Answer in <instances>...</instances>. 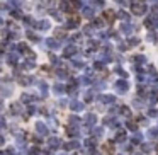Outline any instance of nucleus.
Listing matches in <instances>:
<instances>
[{
	"instance_id": "nucleus-1",
	"label": "nucleus",
	"mask_w": 158,
	"mask_h": 155,
	"mask_svg": "<svg viewBox=\"0 0 158 155\" xmlns=\"http://www.w3.org/2000/svg\"><path fill=\"white\" fill-rule=\"evenodd\" d=\"M131 12L134 15H145L148 12V5L145 2H133L131 4Z\"/></svg>"
},
{
	"instance_id": "nucleus-2",
	"label": "nucleus",
	"mask_w": 158,
	"mask_h": 155,
	"mask_svg": "<svg viewBox=\"0 0 158 155\" xmlns=\"http://www.w3.org/2000/svg\"><path fill=\"white\" fill-rule=\"evenodd\" d=\"M145 26L148 29H158V15H148L145 19Z\"/></svg>"
},
{
	"instance_id": "nucleus-3",
	"label": "nucleus",
	"mask_w": 158,
	"mask_h": 155,
	"mask_svg": "<svg viewBox=\"0 0 158 155\" xmlns=\"http://www.w3.org/2000/svg\"><path fill=\"white\" fill-rule=\"evenodd\" d=\"M128 89H129V84L126 80H118V82H116V90H118V92L124 94Z\"/></svg>"
},
{
	"instance_id": "nucleus-4",
	"label": "nucleus",
	"mask_w": 158,
	"mask_h": 155,
	"mask_svg": "<svg viewBox=\"0 0 158 155\" xmlns=\"http://www.w3.org/2000/svg\"><path fill=\"white\" fill-rule=\"evenodd\" d=\"M121 31L124 34H131L133 31H134V26H133V24H128V22H126V24H122L121 26Z\"/></svg>"
},
{
	"instance_id": "nucleus-5",
	"label": "nucleus",
	"mask_w": 158,
	"mask_h": 155,
	"mask_svg": "<svg viewBox=\"0 0 158 155\" xmlns=\"http://www.w3.org/2000/svg\"><path fill=\"white\" fill-rule=\"evenodd\" d=\"M145 62H146V58H145L143 55H136V56H134V63H136L138 66H140V65H145Z\"/></svg>"
},
{
	"instance_id": "nucleus-6",
	"label": "nucleus",
	"mask_w": 158,
	"mask_h": 155,
	"mask_svg": "<svg viewBox=\"0 0 158 155\" xmlns=\"http://www.w3.org/2000/svg\"><path fill=\"white\" fill-rule=\"evenodd\" d=\"M158 101V92H151L150 94V99H148V102L150 104H155Z\"/></svg>"
},
{
	"instance_id": "nucleus-7",
	"label": "nucleus",
	"mask_w": 158,
	"mask_h": 155,
	"mask_svg": "<svg viewBox=\"0 0 158 155\" xmlns=\"http://www.w3.org/2000/svg\"><path fill=\"white\" fill-rule=\"evenodd\" d=\"M106 19H107L109 22H112V21L116 19V14H114L112 10H107V12H106Z\"/></svg>"
},
{
	"instance_id": "nucleus-8",
	"label": "nucleus",
	"mask_w": 158,
	"mask_h": 155,
	"mask_svg": "<svg viewBox=\"0 0 158 155\" xmlns=\"http://www.w3.org/2000/svg\"><path fill=\"white\" fill-rule=\"evenodd\" d=\"M116 140H118V141H124L126 140V133L124 131H119L118 135H116Z\"/></svg>"
},
{
	"instance_id": "nucleus-9",
	"label": "nucleus",
	"mask_w": 158,
	"mask_h": 155,
	"mask_svg": "<svg viewBox=\"0 0 158 155\" xmlns=\"http://www.w3.org/2000/svg\"><path fill=\"white\" fill-rule=\"evenodd\" d=\"M138 44H140V39H138V38H133V39L128 41V46H138Z\"/></svg>"
},
{
	"instance_id": "nucleus-10",
	"label": "nucleus",
	"mask_w": 158,
	"mask_h": 155,
	"mask_svg": "<svg viewBox=\"0 0 158 155\" xmlns=\"http://www.w3.org/2000/svg\"><path fill=\"white\" fill-rule=\"evenodd\" d=\"M118 17H119V19H122V21H128V19H129V15H128V12L121 10V12L118 14Z\"/></svg>"
},
{
	"instance_id": "nucleus-11",
	"label": "nucleus",
	"mask_w": 158,
	"mask_h": 155,
	"mask_svg": "<svg viewBox=\"0 0 158 155\" xmlns=\"http://www.w3.org/2000/svg\"><path fill=\"white\" fill-rule=\"evenodd\" d=\"M128 128L131 129V131H136V129H138V125H136L134 121H128Z\"/></svg>"
},
{
	"instance_id": "nucleus-12",
	"label": "nucleus",
	"mask_w": 158,
	"mask_h": 155,
	"mask_svg": "<svg viewBox=\"0 0 158 155\" xmlns=\"http://www.w3.org/2000/svg\"><path fill=\"white\" fill-rule=\"evenodd\" d=\"M141 138H143V137H141L140 133H134V137H133V143H141Z\"/></svg>"
},
{
	"instance_id": "nucleus-13",
	"label": "nucleus",
	"mask_w": 158,
	"mask_h": 155,
	"mask_svg": "<svg viewBox=\"0 0 158 155\" xmlns=\"http://www.w3.org/2000/svg\"><path fill=\"white\" fill-rule=\"evenodd\" d=\"M102 102H114V97L112 96H102Z\"/></svg>"
},
{
	"instance_id": "nucleus-14",
	"label": "nucleus",
	"mask_w": 158,
	"mask_h": 155,
	"mask_svg": "<svg viewBox=\"0 0 158 155\" xmlns=\"http://www.w3.org/2000/svg\"><path fill=\"white\" fill-rule=\"evenodd\" d=\"M148 135H150L151 138H153V137H158V126H156V128H151V129H150V133H148Z\"/></svg>"
},
{
	"instance_id": "nucleus-15",
	"label": "nucleus",
	"mask_w": 158,
	"mask_h": 155,
	"mask_svg": "<svg viewBox=\"0 0 158 155\" xmlns=\"http://www.w3.org/2000/svg\"><path fill=\"white\" fill-rule=\"evenodd\" d=\"M121 113H122V114H126V116H129V107L128 106H122L121 107Z\"/></svg>"
},
{
	"instance_id": "nucleus-16",
	"label": "nucleus",
	"mask_w": 158,
	"mask_h": 155,
	"mask_svg": "<svg viewBox=\"0 0 158 155\" xmlns=\"http://www.w3.org/2000/svg\"><path fill=\"white\" fill-rule=\"evenodd\" d=\"M116 72H118V74H119V75H121V77H122V78H126V77H128V74H126V72H124V70H122V68H118V70H116Z\"/></svg>"
},
{
	"instance_id": "nucleus-17",
	"label": "nucleus",
	"mask_w": 158,
	"mask_h": 155,
	"mask_svg": "<svg viewBox=\"0 0 158 155\" xmlns=\"http://www.w3.org/2000/svg\"><path fill=\"white\" fill-rule=\"evenodd\" d=\"M151 148H153V145H150V143H145L143 145V152H150Z\"/></svg>"
},
{
	"instance_id": "nucleus-18",
	"label": "nucleus",
	"mask_w": 158,
	"mask_h": 155,
	"mask_svg": "<svg viewBox=\"0 0 158 155\" xmlns=\"http://www.w3.org/2000/svg\"><path fill=\"white\" fill-rule=\"evenodd\" d=\"M148 41H151V43H155V41H156V36H155L153 33H150V34H148Z\"/></svg>"
},
{
	"instance_id": "nucleus-19",
	"label": "nucleus",
	"mask_w": 158,
	"mask_h": 155,
	"mask_svg": "<svg viewBox=\"0 0 158 155\" xmlns=\"http://www.w3.org/2000/svg\"><path fill=\"white\" fill-rule=\"evenodd\" d=\"M148 114H150L151 118H155V116H158V111L156 109H150V113H148Z\"/></svg>"
},
{
	"instance_id": "nucleus-20",
	"label": "nucleus",
	"mask_w": 158,
	"mask_h": 155,
	"mask_svg": "<svg viewBox=\"0 0 158 155\" xmlns=\"http://www.w3.org/2000/svg\"><path fill=\"white\" fill-rule=\"evenodd\" d=\"M116 2H119L121 5H126V2H124V0H116Z\"/></svg>"
},
{
	"instance_id": "nucleus-21",
	"label": "nucleus",
	"mask_w": 158,
	"mask_h": 155,
	"mask_svg": "<svg viewBox=\"0 0 158 155\" xmlns=\"http://www.w3.org/2000/svg\"><path fill=\"white\" fill-rule=\"evenodd\" d=\"M131 155H143V153H140V152H134V153H131Z\"/></svg>"
},
{
	"instance_id": "nucleus-22",
	"label": "nucleus",
	"mask_w": 158,
	"mask_h": 155,
	"mask_svg": "<svg viewBox=\"0 0 158 155\" xmlns=\"http://www.w3.org/2000/svg\"><path fill=\"white\" fill-rule=\"evenodd\" d=\"M156 5H158V0H156Z\"/></svg>"
},
{
	"instance_id": "nucleus-23",
	"label": "nucleus",
	"mask_w": 158,
	"mask_h": 155,
	"mask_svg": "<svg viewBox=\"0 0 158 155\" xmlns=\"http://www.w3.org/2000/svg\"><path fill=\"white\" fill-rule=\"evenodd\" d=\"M156 148H158V143H156Z\"/></svg>"
}]
</instances>
